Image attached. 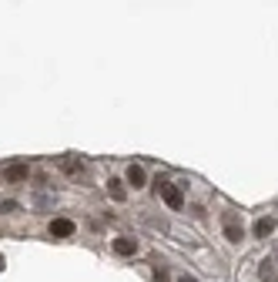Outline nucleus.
Masks as SVG:
<instances>
[{"mask_svg":"<svg viewBox=\"0 0 278 282\" xmlns=\"http://www.w3.org/2000/svg\"><path fill=\"white\" fill-rule=\"evenodd\" d=\"M154 192L164 198V205H168L171 212H181V209H184V195H181V188H178L175 182H168V178H158V182H154Z\"/></svg>","mask_w":278,"mask_h":282,"instance_id":"f257e3e1","label":"nucleus"},{"mask_svg":"<svg viewBox=\"0 0 278 282\" xmlns=\"http://www.w3.org/2000/svg\"><path fill=\"white\" fill-rule=\"evenodd\" d=\"M221 225H225V239H228V242H241L245 228H241V218L235 215V212H225V215H221Z\"/></svg>","mask_w":278,"mask_h":282,"instance_id":"f03ea898","label":"nucleus"},{"mask_svg":"<svg viewBox=\"0 0 278 282\" xmlns=\"http://www.w3.org/2000/svg\"><path fill=\"white\" fill-rule=\"evenodd\" d=\"M74 232H77V225H74L71 218H54V222H50V235H54V239H71Z\"/></svg>","mask_w":278,"mask_h":282,"instance_id":"7ed1b4c3","label":"nucleus"},{"mask_svg":"<svg viewBox=\"0 0 278 282\" xmlns=\"http://www.w3.org/2000/svg\"><path fill=\"white\" fill-rule=\"evenodd\" d=\"M27 175H31V168H27V165H10V168L4 171V178H7L10 185H20V182H27Z\"/></svg>","mask_w":278,"mask_h":282,"instance_id":"20e7f679","label":"nucleus"},{"mask_svg":"<svg viewBox=\"0 0 278 282\" xmlns=\"http://www.w3.org/2000/svg\"><path fill=\"white\" fill-rule=\"evenodd\" d=\"M111 249L118 252V255H134V252H137V242H134V239H124V235H121V239L111 242Z\"/></svg>","mask_w":278,"mask_h":282,"instance_id":"39448f33","label":"nucleus"},{"mask_svg":"<svg viewBox=\"0 0 278 282\" xmlns=\"http://www.w3.org/2000/svg\"><path fill=\"white\" fill-rule=\"evenodd\" d=\"M271 232H275V218L262 215V218H258V222H255V235H258V239H268Z\"/></svg>","mask_w":278,"mask_h":282,"instance_id":"423d86ee","label":"nucleus"},{"mask_svg":"<svg viewBox=\"0 0 278 282\" xmlns=\"http://www.w3.org/2000/svg\"><path fill=\"white\" fill-rule=\"evenodd\" d=\"M107 195H111L114 201H124V198H127V188H124V182L111 178V182H107Z\"/></svg>","mask_w":278,"mask_h":282,"instance_id":"0eeeda50","label":"nucleus"},{"mask_svg":"<svg viewBox=\"0 0 278 282\" xmlns=\"http://www.w3.org/2000/svg\"><path fill=\"white\" fill-rule=\"evenodd\" d=\"M258 275H262L265 282L278 279V262H275V259H265V262H262V269H258Z\"/></svg>","mask_w":278,"mask_h":282,"instance_id":"6e6552de","label":"nucleus"},{"mask_svg":"<svg viewBox=\"0 0 278 282\" xmlns=\"http://www.w3.org/2000/svg\"><path fill=\"white\" fill-rule=\"evenodd\" d=\"M127 185H134V188L144 185V168L141 165H131V168H127Z\"/></svg>","mask_w":278,"mask_h":282,"instance_id":"1a4fd4ad","label":"nucleus"},{"mask_svg":"<svg viewBox=\"0 0 278 282\" xmlns=\"http://www.w3.org/2000/svg\"><path fill=\"white\" fill-rule=\"evenodd\" d=\"M61 168L67 171V175H77V171H80V165H77V161H61Z\"/></svg>","mask_w":278,"mask_h":282,"instance_id":"9d476101","label":"nucleus"},{"mask_svg":"<svg viewBox=\"0 0 278 282\" xmlns=\"http://www.w3.org/2000/svg\"><path fill=\"white\" fill-rule=\"evenodd\" d=\"M178 282H198V279H191V275H181V279H178Z\"/></svg>","mask_w":278,"mask_h":282,"instance_id":"9b49d317","label":"nucleus"},{"mask_svg":"<svg viewBox=\"0 0 278 282\" xmlns=\"http://www.w3.org/2000/svg\"><path fill=\"white\" fill-rule=\"evenodd\" d=\"M0 272H4V255H0Z\"/></svg>","mask_w":278,"mask_h":282,"instance_id":"f8f14e48","label":"nucleus"}]
</instances>
